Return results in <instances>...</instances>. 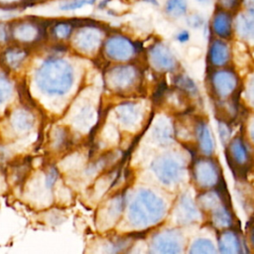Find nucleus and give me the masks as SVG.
Returning <instances> with one entry per match:
<instances>
[{
	"instance_id": "1",
	"label": "nucleus",
	"mask_w": 254,
	"mask_h": 254,
	"mask_svg": "<svg viewBox=\"0 0 254 254\" xmlns=\"http://www.w3.org/2000/svg\"><path fill=\"white\" fill-rule=\"evenodd\" d=\"M232 19L231 15L227 10H217L212 19L213 31L220 37L226 38L231 34Z\"/></svg>"
},
{
	"instance_id": "2",
	"label": "nucleus",
	"mask_w": 254,
	"mask_h": 254,
	"mask_svg": "<svg viewBox=\"0 0 254 254\" xmlns=\"http://www.w3.org/2000/svg\"><path fill=\"white\" fill-rule=\"evenodd\" d=\"M237 32L245 39L254 41V14L240 13L236 18Z\"/></svg>"
},
{
	"instance_id": "3",
	"label": "nucleus",
	"mask_w": 254,
	"mask_h": 254,
	"mask_svg": "<svg viewBox=\"0 0 254 254\" xmlns=\"http://www.w3.org/2000/svg\"><path fill=\"white\" fill-rule=\"evenodd\" d=\"M189 4L187 0H167L165 4L166 13L173 18H180L187 14Z\"/></svg>"
},
{
	"instance_id": "4",
	"label": "nucleus",
	"mask_w": 254,
	"mask_h": 254,
	"mask_svg": "<svg viewBox=\"0 0 254 254\" xmlns=\"http://www.w3.org/2000/svg\"><path fill=\"white\" fill-rule=\"evenodd\" d=\"M187 23L190 27L193 28V29H198L200 28L203 23H204V19L203 17L198 14V13H193V14H190L188 19H187Z\"/></svg>"
},
{
	"instance_id": "5",
	"label": "nucleus",
	"mask_w": 254,
	"mask_h": 254,
	"mask_svg": "<svg viewBox=\"0 0 254 254\" xmlns=\"http://www.w3.org/2000/svg\"><path fill=\"white\" fill-rule=\"evenodd\" d=\"M93 2H95V0H76V1H72V2H69V3H65L64 4L61 9L63 10H75V9H78L86 4H92Z\"/></svg>"
},
{
	"instance_id": "6",
	"label": "nucleus",
	"mask_w": 254,
	"mask_h": 254,
	"mask_svg": "<svg viewBox=\"0 0 254 254\" xmlns=\"http://www.w3.org/2000/svg\"><path fill=\"white\" fill-rule=\"evenodd\" d=\"M240 0H218V4L224 10L235 9L239 5Z\"/></svg>"
},
{
	"instance_id": "7",
	"label": "nucleus",
	"mask_w": 254,
	"mask_h": 254,
	"mask_svg": "<svg viewBox=\"0 0 254 254\" xmlns=\"http://www.w3.org/2000/svg\"><path fill=\"white\" fill-rule=\"evenodd\" d=\"M243 4L248 12L254 14V0H243Z\"/></svg>"
},
{
	"instance_id": "8",
	"label": "nucleus",
	"mask_w": 254,
	"mask_h": 254,
	"mask_svg": "<svg viewBox=\"0 0 254 254\" xmlns=\"http://www.w3.org/2000/svg\"><path fill=\"white\" fill-rule=\"evenodd\" d=\"M177 38H178V40H179L180 42H186V41L189 40L190 35H189V33H188L187 31H182V32H180V33L178 34Z\"/></svg>"
},
{
	"instance_id": "9",
	"label": "nucleus",
	"mask_w": 254,
	"mask_h": 254,
	"mask_svg": "<svg viewBox=\"0 0 254 254\" xmlns=\"http://www.w3.org/2000/svg\"><path fill=\"white\" fill-rule=\"evenodd\" d=\"M194 1L200 5H209L212 0H194Z\"/></svg>"
},
{
	"instance_id": "10",
	"label": "nucleus",
	"mask_w": 254,
	"mask_h": 254,
	"mask_svg": "<svg viewBox=\"0 0 254 254\" xmlns=\"http://www.w3.org/2000/svg\"><path fill=\"white\" fill-rule=\"evenodd\" d=\"M2 2H13V1H15V0H1Z\"/></svg>"
}]
</instances>
